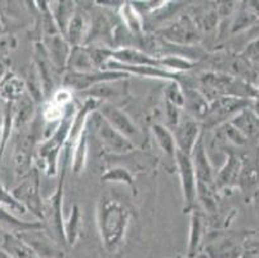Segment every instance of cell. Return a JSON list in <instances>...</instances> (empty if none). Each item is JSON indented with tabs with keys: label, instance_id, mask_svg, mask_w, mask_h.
Returning <instances> with one entry per match:
<instances>
[{
	"label": "cell",
	"instance_id": "3957f363",
	"mask_svg": "<svg viewBox=\"0 0 259 258\" xmlns=\"http://www.w3.org/2000/svg\"><path fill=\"white\" fill-rule=\"evenodd\" d=\"M102 113H105V117L107 118V122L111 123L112 128H116V131L122 132V133L125 134L136 133V128L132 125V123L129 122L128 118H126L122 113L117 111L115 107L105 106V110H103Z\"/></svg>",
	"mask_w": 259,
	"mask_h": 258
},
{
	"label": "cell",
	"instance_id": "8992f818",
	"mask_svg": "<svg viewBox=\"0 0 259 258\" xmlns=\"http://www.w3.org/2000/svg\"><path fill=\"white\" fill-rule=\"evenodd\" d=\"M154 133L156 134L157 142L164 149V151L166 154H169V155H174V139L169 134V132L166 129H164L162 127H160V125H155Z\"/></svg>",
	"mask_w": 259,
	"mask_h": 258
},
{
	"label": "cell",
	"instance_id": "5b68a950",
	"mask_svg": "<svg viewBox=\"0 0 259 258\" xmlns=\"http://www.w3.org/2000/svg\"><path fill=\"white\" fill-rule=\"evenodd\" d=\"M196 172L197 176L201 181L206 182L210 178V169H209V165L205 160V154H204V149H202L201 142H199L196 145Z\"/></svg>",
	"mask_w": 259,
	"mask_h": 258
},
{
	"label": "cell",
	"instance_id": "6da1fadb",
	"mask_svg": "<svg viewBox=\"0 0 259 258\" xmlns=\"http://www.w3.org/2000/svg\"><path fill=\"white\" fill-rule=\"evenodd\" d=\"M177 162L180 167L181 178H182L183 194H185V200L187 203V209L192 205L195 198V170L191 164V160L188 159L187 154L182 151H177Z\"/></svg>",
	"mask_w": 259,
	"mask_h": 258
},
{
	"label": "cell",
	"instance_id": "52a82bcc",
	"mask_svg": "<svg viewBox=\"0 0 259 258\" xmlns=\"http://www.w3.org/2000/svg\"><path fill=\"white\" fill-rule=\"evenodd\" d=\"M4 72H6V65L3 63V61H0V79L4 77Z\"/></svg>",
	"mask_w": 259,
	"mask_h": 258
},
{
	"label": "cell",
	"instance_id": "7a4b0ae2",
	"mask_svg": "<svg viewBox=\"0 0 259 258\" xmlns=\"http://www.w3.org/2000/svg\"><path fill=\"white\" fill-rule=\"evenodd\" d=\"M100 133L101 137L103 138L106 145L111 149L112 151H116V153H125V151L132 150L133 145L126 138H124V136L119 133L116 129L111 127L110 124H107L106 122H101L100 125Z\"/></svg>",
	"mask_w": 259,
	"mask_h": 258
},
{
	"label": "cell",
	"instance_id": "9c48e42d",
	"mask_svg": "<svg viewBox=\"0 0 259 258\" xmlns=\"http://www.w3.org/2000/svg\"><path fill=\"white\" fill-rule=\"evenodd\" d=\"M0 30H2V28H0Z\"/></svg>",
	"mask_w": 259,
	"mask_h": 258
},
{
	"label": "cell",
	"instance_id": "277c9868",
	"mask_svg": "<svg viewBox=\"0 0 259 258\" xmlns=\"http://www.w3.org/2000/svg\"><path fill=\"white\" fill-rule=\"evenodd\" d=\"M197 134V125L194 122L183 123L178 129V143H180V151L187 154L190 153V149L194 146L195 139Z\"/></svg>",
	"mask_w": 259,
	"mask_h": 258
},
{
	"label": "cell",
	"instance_id": "ba28073f",
	"mask_svg": "<svg viewBox=\"0 0 259 258\" xmlns=\"http://www.w3.org/2000/svg\"><path fill=\"white\" fill-rule=\"evenodd\" d=\"M3 111H2V105H0V125H2V123H3Z\"/></svg>",
	"mask_w": 259,
	"mask_h": 258
}]
</instances>
